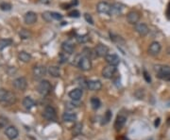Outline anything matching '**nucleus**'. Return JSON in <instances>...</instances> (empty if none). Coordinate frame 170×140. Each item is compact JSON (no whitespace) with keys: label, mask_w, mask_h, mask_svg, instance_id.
<instances>
[{"label":"nucleus","mask_w":170,"mask_h":140,"mask_svg":"<svg viewBox=\"0 0 170 140\" xmlns=\"http://www.w3.org/2000/svg\"><path fill=\"white\" fill-rule=\"evenodd\" d=\"M9 123L8 119L4 117H0V127H5L7 124Z\"/></svg>","instance_id":"39"},{"label":"nucleus","mask_w":170,"mask_h":140,"mask_svg":"<svg viewBox=\"0 0 170 140\" xmlns=\"http://www.w3.org/2000/svg\"><path fill=\"white\" fill-rule=\"evenodd\" d=\"M23 105L26 109H31L34 105H35V102H34L30 97H26L24 101H23Z\"/></svg>","instance_id":"24"},{"label":"nucleus","mask_w":170,"mask_h":140,"mask_svg":"<svg viewBox=\"0 0 170 140\" xmlns=\"http://www.w3.org/2000/svg\"><path fill=\"white\" fill-rule=\"evenodd\" d=\"M161 49H162L161 44L159 43L158 41H153V43L149 45L148 53L151 56H157L159 53L161 52Z\"/></svg>","instance_id":"11"},{"label":"nucleus","mask_w":170,"mask_h":140,"mask_svg":"<svg viewBox=\"0 0 170 140\" xmlns=\"http://www.w3.org/2000/svg\"><path fill=\"white\" fill-rule=\"evenodd\" d=\"M126 120H127V119L125 118L124 116H118L116 118V120L114 122V128L116 130H120L121 128L125 125V123H126Z\"/></svg>","instance_id":"20"},{"label":"nucleus","mask_w":170,"mask_h":140,"mask_svg":"<svg viewBox=\"0 0 170 140\" xmlns=\"http://www.w3.org/2000/svg\"><path fill=\"white\" fill-rule=\"evenodd\" d=\"M78 85L81 86V89H84V88H87V82L85 81V79H83V78L78 80Z\"/></svg>","instance_id":"40"},{"label":"nucleus","mask_w":170,"mask_h":140,"mask_svg":"<svg viewBox=\"0 0 170 140\" xmlns=\"http://www.w3.org/2000/svg\"><path fill=\"white\" fill-rule=\"evenodd\" d=\"M115 71H116V66L108 65L104 68L103 71H102V75H103L104 78L110 79L113 76V74L115 73Z\"/></svg>","instance_id":"4"},{"label":"nucleus","mask_w":170,"mask_h":140,"mask_svg":"<svg viewBox=\"0 0 170 140\" xmlns=\"http://www.w3.org/2000/svg\"><path fill=\"white\" fill-rule=\"evenodd\" d=\"M96 51V54L97 56H100V58H104L108 55L109 53V47L106 46L104 44H98L97 46L94 49Z\"/></svg>","instance_id":"9"},{"label":"nucleus","mask_w":170,"mask_h":140,"mask_svg":"<svg viewBox=\"0 0 170 140\" xmlns=\"http://www.w3.org/2000/svg\"><path fill=\"white\" fill-rule=\"evenodd\" d=\"M62 119L65 122H73L77 119V115L71 111H66L65 113H63Z\"/></svg>","instance_id":"19"},{"label":"nucleus","mask_w":170,"mask_h":140,"mask_svg":"<svg viewBox=\"0 0 170 140\" xmlns=\"http://www.w3.org/2000/svg\"><path fill=\"white\" fill-rule=\"evenodd\" d=\"M82 94L83 92H82L81 89H75L69 92V97L73 101H79V99H80L82 96Z\"/></svg>","instance_id":"18"},{"label":"nucleus","mask_w":170,"mask_h":140,"mask_svg":"<svg viewBox=\"0 0 170 140\" xmlns=\"http://www.w3.org/2000/svg\"><path fill=\"white\" fill-rule=\"evenodd\" d=\"M161 79H162V80H166V81H170V73L169 74H166L164 75V76L161 77Z\"/></svg>","instance_id":"43"},{"label":"nucleus","mask_w":170,"mask_h":140,"mask_svg":"<svg viewBox=\"0 0 170 140\" xmlns=\"http://www.w3.org/2000/svg\"><path fill=\"white\" fill-rule=\"evenodd\" d=\"M127 20L131 25L138 24V22L140 20V14L137 11H134V10L130 11V12L127 14Z\"/></svg>","instance_id":"7"},{"label":"nucleus","mask_w":170,"mask_h":140,"mask_svg":"<svg viewBox=\"0 0 170 140\" xmlns=\"http://www.w3.org/2000/svg\"><path fill=\"white\" fill-rule=\"evenodd\" d=\"M111 119H112V112L110 111V110H108L107 112H106V114H105V117H104V119H103V120H105V121H103V123H108L110 120H111Z\"/></svg>","instance_id":"32"},{"label":"nucleus","mask_w":170,"mask_h":140,"mask_svg":"<svg viewBox=\"0 0 170 140\" xmlns=\"http://www.w3.org/2000/svg\"><path fill=\"white\" fill-rule=\"evenodd\" d=\"M43 18H44V20L47 22H49L51 19H53L51 16V12H49V11H45V12L43 13Z\"/></svg>","instance_id":"35"},{"label":"nucleus","mask_w":170,"mask_h":140,"mask_svg":"<svg viewBox=\"0 0 170 140\" xmlns=\"http://www.w3.org/2000/svg\"><path fill=\"white\" fill-rule=\"evenodd\" d=\"M37 89H38V92H39L41 95L46 96L51 91V85L47 80H43L40 82L39 85H38Z\"/></svg>","instance_id":"2"},{"label":"nucleus","mask_w":170,"mask_h":140,"mask_svg":"<svg viewBox=\"0 0 170 140\" xmlns=\"http://www.w3.org/2000/svg\"><path fill=\"white\" fill-rule=\"evenodd\" d=\"M122 12V8H121L120 4H113L111 5V11H110V15H118Z\"/></svg>","instance_id":"22"},{"label":"nucleus","mask_w":170,"mask_h":140,"mask_svg":"<svg viewBox=\"0 0 170 140\" xmlns=\"http://www.w3.org/2000/svg\"><path fill=\"white\" fill-rule=\"evenodd\" d=\"M89 40H90V38L88 35H81V36L77 37V40L79 43H86Z\"/></svg>","instance_id":"29"},{"label":"nucleus","mask_w":170,"mask_h":140,"mask_svg":"<svg viewBox=\"0 0 170 140\" xmlns=\"http://www.w3.org/2000/svg\"><path fill=\"white\" fill-rule=\"evenodd\" d=\"M5 134L8 138L10 140H13L18 137V130L14 126H10L6 129Z\"/></svg>","instance_id":"16"},{"label":"nucleus","mask_w":170,"mask_h":140,"mask_svg":"<svg viewBox=\"0 0 170 140\" xmlns=\"http://www.w3.org/2000/svg\"><path fill=\"white\" fill-rule=\"evenodd\" d=\"M166 16H167L168 19H170V3L167 6V10H166Z\"/></svg>","instance_id":"42"},{"label":"nucleus","mask_w":170,"mask_h":140,"mask_svg":"<svg viewBox=\"0 0 170 140\" xmlns=\"http://www.w3.org/2000/svg\"><path fill=\"white\" fill-rule=\"evenodd\" d=\"M96 10L99 13L110 14V11H111V5L107 2H99L96 6Z\"/></svg>","instance_id":"10"},{"label":"nucleus","mask_w":170,"mask_h":140,"mask_svg":"<svg viewBox=\"0 0 170 140\" xmlns=\"http://www.w3.org/2000/svg\"><path fill=\"white\" fill-rule=\"evenodd\" d=\"M62 50L64 53H67V54H72V53L74 52V45L70 43H68V41H64V43L62 44Z\"/></svg>","instance_id":"21"},{"label":"nucleus","mask_w":170,"mask_h":140,"mask_svg":"<svg viewBox=\"0 0 170 140\" xmlns=\"http://www.w3.org/2000/svg\"><path fill=\"white\" fill-rule=\"evenodd\" d=\"M18 58L21 60L23 62H29L30 59H31V56L29 54H28L26 52H20L18 55Z\"/></svg>","instance_id":"25"},{"label":"nucleus","mask_w":170,"mask_h":140,"mask_svg":"<svg viewBox=\"0 0 170 140\" xmlns=\"http://www.w3.org/2000/svg\"><path fill=\"white\" fill-rule=\"evenodd\" d=\"M40 2L43 3V4H48L49 2H50V0H40Z\"/></svg>","instance_id":"44"},{"label":"nucleus","mask_w":170,"mask_h":140,"mask_svg":"<svg viewBox=\"0 0 170 140\" xmlns=\"http://www.w3.org/2000/svg\"><path fill=\"white\" fill-rule=\"evenodd\" d=\"M81 130H82V124L81 123H77L74 127L73 133H74V135H79L81 133Z\"/></svg>","instance_id":"30"},{"label":"nucleus","mask_w":170,"mask_h":140,"mask_svg":"<svg viewBox=\"0 0 170 140\" xmlns=\"http://www.w3.org/2000/svg\"><path fill=\"white\" fill-rule=\"evenodd\" d=\"M135 30L137 31V33L139 34L140 36H146L148 33V27L146 24L144 23H139V24L135 25Z\"/></svg>","instance_id":"15"},{"label":"nucleus","mask_w":170,"mask_h":140,"mask_svg":"<svg viewBox=\"0 0 170 140\" xmlns=\"http://www.w3.org/2000/svg\"><path fill=\"white\" fill-rule=\"evenodd\" d=\"M20 37L22 38V39H28V38L30 37V33L26 29H23L20 32Z\"/></svg>","instance_id":"31"},{"label":"nucleus","mask_w":170,"mask_h":140,"mask_svg":"<svg viewBox=\"0 0 170 140\" xmlns=\"http://www.w3.org/2000/svg\"><path fill=\"white\" fill-rule=\"evenodd\" d=\"M16 102V97L10 91L6 89H0V103L3 105H10Z\"/></svg>","instance_id":"1"},{"label":"nucleus","mask_w":170,"mask_h":140,"mask_svg":"<svg viewBox=\"0 0 170 140\" xmlns=\"http://www.w3.org/2000/svg\"><path fill=\"white\" fill-rule=\"evenodd\" d=\"M67 53H62L60 55V63H64L67 61L68 59V56H66Z\"/></svg>","instance_id":"38"},{"label":"nucleus","mask_w":170,"mask_h":140,"mask_svg":"<svg viewBox=\"0 0 170 140\" xmlns=\"http://www.w3.org/2000/svg\"><path fill=\"white\" fill-rule=\"evenodd\" d=\"M46 73V69L44 66H35L33 68V75L36 79H40Z\"/></svg>","instance_id":"13"},{"label":"nucleus","mask_w":170,"mask_h":140,"mask_svg":"<svg viewBox=\"0 0 170 140\" xmlns=\"http://www.w3.org/2000/svg\"><path fill=\"white\" fill-rule=\"evenodd\" d=\"M12 43V40L10 39H1L0 40V51H2L4 48L10 46Z\"/></svg>","instance_id":"26"},{"label":"nucleus","mask_w":170,"mask_h":140,"mask_svg":"<svg viewBox=\"0 0 170 140\" xmlns=\"http://www.w3.org/2000/svg\"><path fill=\"white\" fill-rule=\"evenodd\" d=\"M159 123H160V119H156V121H155V126H158Z\"/></svg>","instance_id":"45"},{"label":"nucleus","mask_w":170,"mask_h":140,"mask_svg":"<svg viewBox=\"0 0 170 140\" xmlns=\"http://www.w3.org/2000/svg\"><path fill=\"white\" fill-rule=\"evenodd\" d=\"M87 88L90 90H92V91H97V90L101 89L102 84L98 80H90L87 81Z\"/></svg>","instance_id":"14"},{"label":"nucleus","mask_w":170,"mask_h":140,"mask_svg":"<svg viewBox=\"0 0 170 140\" xmlns=\"http://www.w3.org/2000/svg\"><path fill=\"white\" fill-rule=\"evenodd\" d=\"M48 73L50 74V76L52 77H60V68L57 66H50L48 68Z\"/></svg>","instance_id":"23"},{"label":"nucleus","mask_w":170,"mask_h":140,"mask_svg":"<svg viewBox=\"0 0 170 140\" xmlns=\"http://www.w3.org/2000/svg\"><path fill=\"white\" fill-rule=\"evenodd\" d=\"M43 115H44V118L46 119H48V120H54V119H56V117H57L56 110L52 106H46L45 107Z\"/></svg>","instance_id":"5"},{"label":"nucleus","mask_w":170,"mask_h":140,"mask_svg":"<svg viewBox=\"0 0 170 140\" xmlns=\"http://www.w3.org/2000/svg\"><path fill=\"white\" fill-rule=\"evenodd\" d=\"M78 66L79 67V69H81L82 71H89L91 68H92V61H91V58L82 55V56L78 63Z\"/></svg>","instance_id":"3"},{"label":"nucleus","mask_w":170,"mask_h":140,"mask_svg":"<svg viewBox=\"0 0 170 140\" xmlns=\"http://www.w3.org/2000/svg\"><path fill=\"white\" fill-rule=\"evenodd\" d=\"M84 18H85V20H86L87 23H89L90 25H94V20H93L92 16H91L89 13H85L84 14Z\"/></svg>","instance_id":"37"},{"label":"nucleus","mask_w":170,"mask_h":140,"mask_svg":"<svg viewBox=\"0 0 170 140\" xmlns=\"http://www.w3.org/2000/svg\"><path fill=\"white\" fill-rule=\"evenodd\" d=\"M144 78L146 79V81L147 83H150V82H151V78H150V76H149V74L147 73L146 71H144Z\"/></svg>","instance_id":"41"},{"label":"nucleus","mask_w":170,"mask_h":140,"mask_svg":"<svg viewBox=\"0 0 170 140\" xmlns=\"http://www.w3.org/2000/svg\"><path fill=\"white\" fill-rule=\"evenodd\" d=\"M51 16L53 19H55V20H57V21L62 20V15L60 13H58V12H51Z\"/></svg>","instance_id":"36"},{"label":"nucleus","mask_w":170,"mask_h":140,"mask_svg":"<svg viewBox=\"0 0 170 140\" xmlns=\"http://www.w3.org/2000/svg\"><path fill=\"white\" fill-rule=\"evenodd\" d=\"M155 71H157L159 78H161L164 76V75L170 73V67L167 65H158L155 66Z\"/></svg>","instance_id":"8"},{"label":"nucleus","mask_w":170,"mask_h":140,"mask_svg":"<svg viewBox=\"0 0 170 140\" xmlns=\"http://www.w3.org/2000/svg\"><path fill=\"white\" fill-rule=\"evenodd\" d=\"M0 8H1L2 10H10L11 9V5L9 3H2L0 5Z\"/></svg>","instance_id":"34"},{"label":"nucleus","mask_w":170,"mask_h":140,"mask_svg":"<svg viewBox=\"0 0 170 140\" xmlns=\"http://www.w3.org/2000/svg\"><path fill=\"white\" fill-rule=\"evenodd\" d=\"M24 20H25L26 24L32 25L37 21V14L35 12H33V11H28V12L26 13Z\"/></svg>","instance_id":"17"},{"label":"nucleus","mask_w":170,"mask_h":140,"mask_svg":"<svg viewBox=\"0 0 170 140\" xmlns=\"http://www.w3.org/2000/svg\"><path fill=\"white\" fill-rule=\"evenodd\" d=\"M106 61L109 64V65H112V66H117L120 62V59L118 58V56L115 54H108L105 56Z\"/></svg>","instance_id":"12"},{"label":"nucleus","mask_w":170,"mask_h":140,"mask_svg":"<svg viewBox=\"0 0 170 140\" xmlns=\"http://www.w3.org/2000/svg\"><path fill=\"white\" fill-rule=\"evenodd\" d=\"M91 105H92V107L94 109H98L101 105L99 99L96 98V97H93L92 99H91Z\"/></svg>","instance_id":"27"},{"label":"nucleus","mask_w":170,"mask_h":140,"mask_svg":"<svg viewBox=\"0 0 170 140\" xmlns=\"http://www.w3.org/2000/svg\"><path fill=\"white\" fill-rule=\"evenodd\" d=\"M68 15H69L70 17H74V18H78L79 15H80V13H79V11L77 10H74L70 11L69 13H68Z\"/></svg>","instance_id":"33"},{"label":"nucleus","mask_w":170,"mask_h":140,"mask_svg":"<svg viewBox=\"0 0 170 140\" xmlns=\"http://www.w3.org/2000/svg\"><path fill=\"white\" fill-rule=\"evenodd\" d=\"M13 86L14 88L18 89V90H25L26 89V86H28V83H26V78L24 77H19L17 79H15L13 81Z\"/></svg>","instance_id":"6"},{"label":"nucleus","mask_w":170,"mask_h":140,"mask_svg":"<svg viewBox=\"0 0 170 140\" xmlns=\"http://www.w3.org/2000/svg\"><path fill=\"white\" fill-rule=\"evenodd\" d=\"M83 56H85L89 58H92L94 56H96V51H93L92 49L85 48L84 50H83Z\"/></svg>","instance_id":"28"}]
</instances>
